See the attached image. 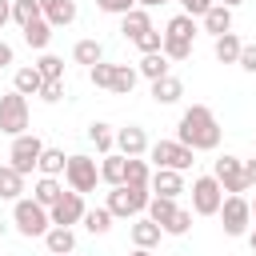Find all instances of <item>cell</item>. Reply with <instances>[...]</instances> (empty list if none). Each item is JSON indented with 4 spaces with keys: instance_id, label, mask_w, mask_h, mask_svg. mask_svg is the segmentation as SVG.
Returning <instances> with one entry per match:
<instances>
[{
    "instance_id": "5b68a950",
    "label": "cell",
    "mask_w": 256,
    "mask_h": 256,
    "mask_svg": "<svg viewBox=\"0 0 256 256\" xmlns=\"http://www.w3.org/2000/svg\"><path fill=\"white\" fill-rule=\"evenodd\" d=\"M0 132L12 140L28 132V96H20V92L0 96Z\"/></svg>"
},
{
    "instance_id": "f5cc1de1",
    "label": "cell",
    "mask_w": 256,
    "mask_h": 256,
    "mask_svg": "<svg viewBox=\"0 0 256 256\" xmlns=\"http://www.w3.org/2000/svg\"><path fill=\"white\" fill-rule=\"evenodd\" d=\"M248 208H252V220H256V200H248Z\"/></svg>"
},
{
    "instance_id": "6da1fadb",
    "label": "cell",
    "mask_w": 256,
    "mask_h": 256,
    "mask_svg": "<svg viewBox=\"0 0 256 256\" xmlns=\"http://www.w3.org/2000/svg\"><path fill=\"white\" fill-rule=\"evenodd\" d=\"M176 140H180L184 148H192V152H212V148H220V120H216V112H212L208 104L184 108V116H180V124H176Z\"/></svg>"
},
{
    "instance_id": "5bb4252c",
    "label": "cell",
    "mask_w": 256,
    "mask_h": 256,
    "mask_svg": "<svg viewBox=\"0 0 256 256\" xmlns=\"http://www.w3.org/2000/svg\"><path fill=\"white\" fill-rule=\"evenodd\" d=\"M36 4H40V16H44L52 28H64V24L76 20V4H72V0H36Z\"/></svg>"
},
{
    "instance_id": "b9f144b4",
    "label": "cell",
    "mask_w": 256,
    "mask_h": 256,
    "mask_svg": "<svg viewBox=\"0 0 256 256\" xmlns=\"http://www.w3.org/2000/svg\"><path fill=\"white\" fill-rule=\"evenodd\" d=\"M96 8L108 12V16H128L136 8V0H96Z\"/></svg>"
},
{
    "instance_id": "f907efd6",
    "label": "cell",
    "mask_w": 256,
    "mask_h": 256,
    "mask_svg": "<svg viewBox=\"0 0 256 256\" xmlns=\"http://www.w3.org/2000/svg\"><path fill=\"white\" fill-rule=\"evenodd\" d=\"M132 256H152V252L148 248H132Z\"/></svg>"
},
{
    "instance_id": "c3c4849f",
    "label": "cell",
    "mask_w": 256,
    "mask_h": 256,
    "mask_svg": "<svg viewBox=\"0 0 256 256\" xmlns=\"http://www.w3.org/2000/svg\"><path fill=\"white\" fill-rule=\"evenodd\" d=\"M160 4H168V0H136V8H160Z\"/></svg>"
},
{
    "instance_id": "8992f818",
    "label": "cell",
    "mask_w": 256,
    "mask_h": 256,
    "mask_svg": "<svg viewBox=\"0 0 256 256\" xmlns=\"http://www.w3.org/2000/svg\"><path fill=\"white\" fill-rule=\"evenodd\" d=\"M148 156L156 160V168H172V172H188L196 160V152L192 148H184L180 140H156V144H148Z\"/></svg>"
},
{
    "instance_id": "7402d4cb",
    "label": "cell",
    "mask_w": 256,
    "mask_h": 256,
    "mask_svg": "<svg viewBox=\"0 0 256 256\" xmlns=\"http://www.w3.org/2000/svg\"><path fill=\"white\" fill-rule=\"evenodd\" d=\"M240 48H244V40H240L236 32H224V36H216V44H212V52H216L220 64H236V60H240Z\"/></svg>"
},
{
    "instance_id": "1f68e13d",
    "label": "cell",
    "mask_w": 256,
    "mask_h": 256,
    "mask_svg": "<svg viewBox=\"0 0 256 256\" xmlns=\"http://www.w3.org/2000/svg\"><path fill=\"white\" fill-rule=\"evenodd\" d=\"M176 208H180L176 200H168V196H152L144 212H148V220H152V224H160V228H164V224H168V216H172Z\"/></svg>"
},
{
    "instance_id": "e575fe53",
    "label": "cell",
    "mask_w": 256,
    "mask_h": 256,
    "mask_svg": "<svg viewBox=\"0 0 256 256\" xmlns=\"http://www.w3.org/2000/svg\"><path fill=\"white\" fill-rule=\"evenodd\" d=\"M164 36H180V40H192V36H196V20L180 12V16H172V20H168Z\"/></svg>"
},
{
    "instance_id": "9a60e30c",
    "label": "cell",
    "mask_w": 256,
    "mask_h": 256,
    "mask_svg": "<svg viewBox=\"0 0 256 256\" xmlns=\"http://www.w3.org/2000/svg\"><path fill=\"white\" fill-rule=\"evenodd\" d=\"M180 96H184V80H180V76L168 72V76L152 80V100H156V104H176Z\"/></svg>"
},
{
    "instance_id": "f35d334b",
    "label": "cell",
    "mask_w": 256,
    "mask_h": 256,
    "mask_svg": "<svg viewBox=\"0 0 256 256\" xmlns=\"http://www.w3.org/2000/svg\"><path fill=\"white\" fill-rule=\"evenodd\" d=\"M132 44H136V48H140L144 56H148V52H160V44H164V32H156V28H148V32H144V36H136Z\"/></svg>"
},
{
    "instance_id": "d6a6232c",
    "label": "cell",
    "mask_w": 256,
    "mask_h": 256,
    "mask_svg": "<svg viewBox=\"0 0 256 256\" xmlns=\"http://www.w3.org/2000/svg\"><path fill=\"white\" fill-rule=\"evenodd\" d=\"M84 228H88L92 236H104V232L112 228V212H108V208H88V212H84Z\"/></svg>"
},
{
    "instance_id": "ffe728a7",
    "label": "cell",
    "mask_w": 256,
    "mask_h": 256,
    "mask_svg": "<svg viewBox=\"0 0 256 256\" xmlns=\"http://www.w3.org/2000/svg\"><path fill=\"white\" fill-rule=\"evenodd\" d=\"M44 244H48V252L52 256H72V248H76V236H72V228H48L44 232Z\"/></svg>"
},
{
    "instance_id": "db71d44e",
    "label": "cell",
    "mask_w": 256,
    "mask_h": 256,
    "mask_svg": "<svg viewBox=\"0 0 256 256\" xmlns=\"http://www.w3.org/2000/svg\"><path fill=\"white\" fill-rule=\"evenodd\" d=\"M0 236H4V220H0Z\"/></svg>"
},
{
    "instance_id": "44dd1931",
    "label": "cell",
    "mask_w": 256,
    "mask_h": 256,
    "mask_svg": "<svg viewBox=\"0 0 256 256\" xmlns=\"http://www.w3.org/2000/svg\"><path fill=\"white\" fill-rule=\"evenodd\" d=\"M152 28V16H148V8H132L128 16H120V32L128 36V40H136V36H144Z\"/></svg>"
},
{
    "instance_id": "bcb514c9",
    "label": "cell",
    "mask_w": 256,
    "mask_h": 256,
    "mask_svg": "<svg viewBox=\"0 0 256 256\" xmlns=\"http://www.w3.org/2000/svg\"><path fill=\"white\" fill-rule=\"evenodd\" d=\"M12 20V0H0V28Z\"/></svg>"
},
{
    "instance_id": "681fc988",
    "label": "cell",
    "mask_w": 256,
    "mask_h": 256,
    "mask_svg": "<svg viewBox=\"0 0 256 256\" xmlns=\"http://www.w3.org/2000/svg\"><path fill=\"white\" fill-rule=\"evenodd\" d=\"M248 244H252V252H256V228H252V232H248Z\"/></svg>"
},
{
    "instance_id": "52a82bcc",
    "label": "cell",
    "mask_w": 256,
    "mask_h": 256,
    "mask_svg": "<svg viewBox=\"0 0 256 256\" xmlns=\"http://www.w3.org/2000/svg\"><path fill=\"white\" fill-rule=\"evenodd\" d=\"M212 176H216V184L228 192V196H244L252 184H248V172H244V160L240 156H220L216 164H212Z\"/></svg>"
},
{
    "instance_id": "7dc6e473",
    "label": "cell",
    "mask_w": 256,
    "mask_h": 256,
    "mask_svg": "<svg viewBox=\"0 0 256 256\" xmlns=\"http://www.w3.org/2000/svg\"><path fill=\"white\" fill-rule=\"evenodd\" d=\"M244 172H248V184L256 188V156H252V160H244Z\"/></svg>"
},
{
    "instance_id": "d590c367",
    "label": "cell",
    "mask_w": 256,
    "mask_h": 256,
    "mask_svg": "<svg viewBox=\"0 0 256 256\" xmlns=\"http://www.w3.org/2000/svg\"><path fill=\"white\" fill-rule=\"evenodd\" d=\"M160 52H164L168 60H188V56H192V40H180V36H164Z\"/></svg>"
},
{
    "instance_id": "74e56055",
    "label": "cell",
    "mask_w": 256,
    "mask_h": 256,
    "mask_svg": "<svg viewBox=\"0 0 256 256\" xmlns=\"http://www.w3.org/2000/svg\"><path fill=\"white\" fill-rule=\"evenodd\" d=\"M188 228H192V212H188V208H176V212L168 216V224H164L160 232H168V236H184Z\"/></svg>"
},
{
    "instance_id": "cb8c5ba5",
    "label": "cell",
    "mask_w": 256,
    "mask_h": 256,
    "mask_svg": "<svg viewBox=\"0 0 256 256\" xmlns=\"http://www.w3.org/2000/svg\"><path fill=\"white\" fill-rule=\"evenodd\" d=\"M20 192H24V176H20L12 164H4V168H0V200H12V204H16Z\"/></svg>"
},
{
    "instance_id": "f6af8a7d",
    "label": "cell",
    "mask_w": 256,
    "mask_h": 256,
    "mask_svg": "<svg viewBox=\"0 0 256 256\" xmlns=\"http://www.w3.org/2000/svg\"><path fill=\"white\" fill-rule=\"evenodd\" d=\"M8 64H12V44L0 40V68H8Z\"/></svg>"
},
{
    "instance_id": "f1b7e54d",
    "label": "cell",
    "mask_w": 256,
    "mask_h": 256,
    "mask_svg": "<svg viewBox=\"0 0 256 256\" xmlns=\"http://www.w3.org/2000/svg\"><path fill=\"white\" fill-rule=\"evenodd\" d=\"M72 60H76V64H84V68L100 64V60H104V48H100V40H76V48H72Z\"/></svg>"
},
{
    "instance_id": "8d00e7d4",
    "label": "cell",
    "mask_w": 256,
    "mask_h": 256,
    "mask_svg": "<svg viewBox=\"0 0 256 256\" xmlns=\"http://www.w3.org/2000/svg\"><path fill=\"white\" fill-rule=\"evenodd\" d=\"M36 72H40L44 80H64V60L52 56V52H44V56L36 60Z\"/></svg>"
},
{
    "instance_id": "f546056e",
    "label": "cell",
    "mask_w": 256,
    "mask_h": 256,
    "mask_svg": "<svg viewBox=\"0 0 256 256\" xmlns=\"http://www.w3.org/2000/svg\"><path fill=\"white\" fill-rule=\"evenodd\" d=\"M64 164H68V156H64L60 148H48V144H44V152H40V160H36L40 176H60V172H64Z\"/></svg>"
},
{
    "instance_id": "484cf974",
    "label": "cell",
    "mask_w": 256,
    "mask_h": 256,
    "mask_svg": "<svg viewBox=\"0 0 256 256\" xmlns=\"http://www.w3.org/2000/svg\"><path fill=\"white\" fill-rule=\"evenodd\" d=\"M40 84H44V76L36 72V64H32V68H16L12 92H20V96H36V92H40Z\"/></svg>"
},
{
    "instance_id": "4fadbf2b",
    "label": "cell",
    "mask_w": 256,
    "mask_h": 256,
    "mask_svg": "<svg viewBox=\"0 0 256 256\" xmlns=\"http://www.w3.org/2000/svg\"><path fill=\"white\" fill-rule=\"evenodd\" d=\"M116 148H120V156H144V152H148V132H144L140 124L120 128V132H116Z\"/></svg>"
},
{
    "instance_id": "30bf717a",
    "label": "cell",
    "mask_w": 256,
    "mask_h": 256,
    "mask_svg": "<svg viewBox=\"0 0 256 256\" xmlns=\"http://www.w3.org/2000/svg\"><path fill=\"white\" fill-rule=\"evenodd\" d=\"M40 152H44V140H40V136H32V132H24V136H16V140H12L8 160H12V168H16L20 176H28V172L36 168Z\"/></svg>"
},
{
    "instance_id": "603a6c76",
    "label": "cell",
    "mask_w": 256,
    "mask_h": 256,
    "mask_svg": "<svg viewBox=\"0 0 256 256\" xmlns=\"http://www.w3.org/2000/svg\"><path fill=\"white\" fill-rule=\"evenodd\" d=\"M20 32H24V44H28V48H36V52H44V48H48V40H52V24H48L44 16H40V20H32V24H28V28H20Z\"/></svg>"
},
{
    "instance_id": "83f0119b",
    "label": "cell",
    "mask_w": 256,
    "mask_h": 256,
    "mask_svg": "<svg viewBox=\"0 0 256 256\" xmlns=\"http://www.w3.org/2000/svg\"><path fill=\"white\" fill-rule=\"evenodd\" d=\"M88 140H92L96 152H104V156L116 148V132H112V124H104V120H92V124H88Z\"/></svg>"
},
{
    "instance_id": "7c38bea8",
    "label": "cell",
    "mask_w": 256,
    "mask_h": 256,
    "mask_svg": "<svg viewBox=\"0 0 256 256\" xmlns=\"http://www.w3.org/2000/svg\"><path fill=\"white\" fill-rule=\"evenodd\" d=\"M148 192H152V196H168V200H176V196L184 192V172L156 168V172H152V180H148Z\"/></svg>"
},
{
    "instance_id": "836d02e7",
    "label": "cell",
    "mask_w": 256,
    "mask_h": 256,
    "mask_svg": "<svg viewBox=\"0 0 256 256\" xmlns=\"http://www.w3.org/2000/svg\"><path fill=\"white\" fill-rule=\"evenodd\" d=\"M12 20L20 28H28L32 20H40V4L36 0H12Z\"/></svg>"
},
{
    "instance_id": "ac0fdd59",
    "label": "cell",
    "mask_w": 256,
    "mask_h": 256,
    "mask_svg": "<svg viewBox=\"0 0 256 256\" xmlns=\"http://www.w3.org/2000/svg\"><path fill=\"white\" fill-rule=\"evenodd\" d=\"M60 196H64V184H60L56 176H40V180H36V188H32V200H36L40 208H52Z\"/></svg>"
},
{
    "instance_id": "9c48e42d",
    "label": "cell",
    "mask_w": 256,
    "mask_h": 256,
    "mask_svg": "<svg viewBox=\"0 0 256 256\" xmlns=\"http://www.w3.org/2000/svg\"><path fill=\"white\" fill-rule=\"evenodd\" d=\"M216 216H220V224H224V236H244L248 224H252V208H248L244 196H224V204H220Z\"/></svg>"
},
{
    "instance_id": "277c9868",
    "label": "cell",
    "mask_w": 256,
    "mask_h": 256,
    "mask_svg": "<svg viewBox=\"0 0 256 256\" xmlns=\"http://www.w3.org/2000/svg\"><path fill=\"white\" fill-rule=\"evenodd\" d=\"M12 224H16L20 236H44V232L52 228L48 208H40L36 200H16V204H12Z\"/></svg>"
},
{
    "instance_id": "ba28073f",
    "label": "cell",
    "mask_w": 256,
    "mask_h": 256,
    "mask_svg": "<svg viewBox=\"0 0 256 256\" xmlns=\"http://www.w3.org/2000/svg\"><path fill=\"white\" fill-rule=\"evenodd\" d=\"M224 204V188L216 184V176H196L192 180V212L196 216H216Z\"/></svg>"
},
{
    "instance_id": "7bdbcfd3",
    "label": "cell",
    "mask_w": 256,
    "mask_h": 256,
    "mask_svg": "<svg viewBox=\"0 0 256 256\" xmlns=\"http://www.w3.org/2000/svg\"><path fill=\"white\" fill-rule=\"evenodd\" d=\"M180 8H184V16L196 20V16H204V12L212 8V0H180Z\"/></svg>"
},
{
    "instance_id": "d4e9b609",
    "label": "cell",
    "mask_w": 256,
    "mask_h": 256,
    "mask_svg": "<svg viewBox=\"0 0 256 256\" xmlns=\"http://www.w3.org/2000/svg\"><path fill=\"white\" fill-rule=\"evenodd\" d=\"M136 72H140L144 80H160V76H168V56H164V52H148V56H140Z\"/></svg>"
},
{
    "instance_id": "7a4b0ae2",
    "label": "cell",
    "mask_w": 256,
    "mask_h": 256,
    "mask_svg": "<svg viewBox=\"0 0 256 256\" xmlns=\"http://www.w3.org/2000/svg\"><path fill=\"white\" fill-rule=\"evenodd\" d=\"M148 200H152V192L148 188H128V184H120V188H112L108 192V212H112V220L120 216V220H128V216H140L144 208H148Z\"/></svg>"
},
{
    "instance_id": "60d3db41",
    "label": "cell",
    "mask_w": 256,
    "mask_h": 256,
    "mask_svg": "<svg viewBox=\"0 0 256 256\" xmlns=\"http://www.w3.org/2000/svg\"><path fill=\"white\" fill-rule=\"evenodd\" d=\"M36 96H40L44 104H56V100H64V80H44Z\"/></svg>"
},
{
    "instance_id": "4dcf8cb0",
    "label": "cell",
    "mask_w": 256,
    "mask_h": 256,
    "mask_svg": "<svg viewBox=\"0 0 256 256\" xmlns=\"http://www.w3.org/2000/svg\"><path fill=\"white\" fill-rule=\"evenodd\" d=\"M100 180H104V184H112V188H120V184H124V156L108 152V156L100 160Z\"/></svg>"
},
{
    "instance_id": "3957f363",
    "label": "cell",
    "mask_w": 256,
    "mask_h": 256,
    "mask_svg": "<svg viewBox=\"0 0 256 256\" xmlns=\"http://www.w3.org/2000/svg\"><path fill=\"white\" fill-rule=\"evenodd\" d=\"M64 180H68V192H92L96 188V180H100V164L92 160V156H84V152H76V156H68V164H64Z\"/></svg>"
},
{
    "instance_id": "4316f807",
    "label": "cell",
    "mask_w": 256,
    "mask_h": 256,
    "mask_svg": "<svg viewBox=\"0 0 256 256\" xmlns=\"http://www.w3.org/2000/svg\"><path fill=\"white\" fill-rule=\"evenodd\" d=\"M136 80H140V72H136V68H128V64H116V68H112V84H108V92H116V96H128V92L136 88Z\"/></svg>"
},
{
    "instance_id": "8fae6325",
    "label": "cell",
    "mask_w": 256,
    "mask_h": 256,
    "mask_svg": "<svg viewBox=\"0 0 256 256\" xmlns=\"http://www.w3.org/2000/svg\"><path fill=\"white\" fill-rule=\"evenodd\" d=\"M84 212H88V208H84V196H80V192H64V196L48 208V220H52L56 228H72V224L84 220Z\"/></svg>"
},
{
    "instance_id": "816d5d0a",
    "label": "cell",
    "mask_w": 256,
    "mask_h": 256,
    "mask_svg": "<svg viewBox=\"0 0 256 256\" xmlns=\"http://www.w3.org/2000/svg\"><path fill=\"white\" fill-rule=\"evenodd\" d=\"M220 4H224V8H236V4H244V0H220Z\"/></svg>"
},
{
    "instance_id": "e0dca14e",
    "label": "cell",
    "mask_w": 256,
    "mask_h": 256,
    "mask_svg": "<svg viewBox=\"0 0 256 256\" xmlns=\"http://www.w3.org/2000/svg\"><path fill=\"white\" fill-rule=\"evenodd\" d=\"M152 172H148V160L144 156H124V184L128 188H148Z\"/></svg>"
},
{
    "instance_id": "d6986e66",
    "label": "cell",
    "mask_w": 256,
    "mask_h": 256,
    "mask_svg": "<svg viewBox=\"0 0 256 256\" xmlns=\"http://www.w3.org/2000/svg\"><path fill=\"white\" fill-rule=\"evenodd\" d=\"M128 232H132V244H136V248H156V244H160V236H164V232H160V224H152L148 216H140Z\"/></svg>"
},
{
    "instance_id": "2e32d148",
    "label": "cell",
    "mask_w": 256,
    "mask_h": 256,
    "mask_svg": "<svg viewBox=\"0 0 256 256\" xmlns=\"http://www.w3.org/2000/svg\"><path fill=\"white\" fill-rule=\"evenodd\" d=\"M200 20H204V32H208V36H224V32H232V8H224V4H212Z\"/></svg>"
},
{
    "instance_id": "ab89813d",
    "label": "cell",
    "mask_w": 256,
    "mask_h": 256,
    "mask_svg": "<svg viewBox=\"0 0 256 256\" xmlns=\"http://www.w3.org/2000/svg\"><path fill=\"white\" fill-rule=\"evenodd\" d=\"M112 68H116V64H104V60H100V64H92V68H88L92 88H108V84H112Z\"/></svg>"
},
{
    "instance_id": "ee69618b",
    "label": "cell",
    "mask_w": 256,
    "mask_h": 256,
    "mask_svg": "<svg viewBox=\"0 0 256 256\" xmlns=\"http://www.w3.org/2000/svg\"><path fill=\"white\" fill-rule=\"evenodd\" d=\"M244 72H256V44H244L240 48V60H236Z\"/></svg>"
}]
</instances>
